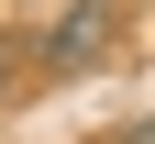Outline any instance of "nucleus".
<instances>
[{"label": "nucleus", "mask_w": 155, "mask_h": 144, "mask_svg": "<svg viewBox=\"0 0 155 144\" xmlns=\"http://www.w3.org/2000/svg\"><path fill=\"white\" fill-rule=\"evenodd\" d=\"M100 55H111V0H78L67 22L45 33V67H55V78H78V67H100Z\"/></svg>", "instance_id": "nucleus-1"}, {"label": "nucleus", "mask_w": 155, "mask_h": 144, "mask_svg": "<svg viewBox=\"0 0 155 144\" xmlns=\"http://www.w3.org/2000/svg\"><path fill=\"white\" fill-rule=\"evenodd\" d=\"M0 89H11V33H0Z\"/></svg>", "instance_id": "nucleus-2"}]
</instances>
